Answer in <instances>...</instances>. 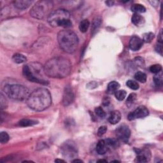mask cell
Segmentation results:
<instances>
[{
	"label": "cell",
	"mask_w": 163,
	"mask_h": 163,
	"mask_svg": "<svg viewBox=\"0 0 163 163\" xmlns=\"http://www.w3.org/2000/svg\"><path fill=\"white\" fill-rule=\"evenodd\" d=\"M10 137L9 135L7 134L6 132H1L0 134V141L2 144H7V143L9 141Z\"/></svg>",
	"instance_id": "cell-31"
},
{
	"label": "cell",
	"mask_w": 163,
	"mask_h": 163,
	"mask_svg": "<svg viewBox=\"0 0 163 163\" xmlns=\"http://www.w3.org/2000/svg\"><path fill=\"white\" fill-rule=\"evenodd\" d=\"M120 88V84L116 81H112L107 86V93L109 94H115L117 90Z\"/></svg>",
	"instance_id": "cell-17"
},
{
	"label": "cell",
	"mask_w": 163,
	"mask_h": 163,
	"mask_svg": "<svg viewBox=\"0 0 163 163\" xmlns=\"http://www.w3.org/2000/svg\"><path fill=\"white\" fill-rule=\"evenodd\" d=\"M71 162H83V161L82 160H80V159H73L71 161Z\"/></svg>",
	"instance_id": "cell-41"
},
{
	"label": "cell",
	"mask_w": 163,
	"mask_h": 163,
	"mask_svg": "<svg viewBox=\"0 0 163 163\" xmlns=\"http://www.w3.org/2000/svg\"><path fill=\"white\" fill-rule=\"evenodd\" d=\"M12 60L15 63L22 64L27 61V58L25 55L21 54H15L13 55Z\"/></svg>",
	"instance_id": "cell-20"
},
{
	"label": "cell",
	"mask_w": 163,
	"mask_h": 163,
	"mask_svg": "<svg viewBox=\"0 0 163 163\" xmlns=\"http://www.w3.org/2000/svg\"><path fill=\"white\" fill-rule=\"evenodd\" d=\"M102 22V19L100 17H96L93 22V25H92V33L94 34V32H96V31L98 29V28L100 27V25Z\"/></svg>",
	"instance_id": "cell-22"
},
{
	"label": "cell",
	"mask_w": 163,
	"mask_h": 163,
	"mask_svg": "<svg viewBox=\"0 0 163 163\" xmlns=\"http://www.w3.org/2000/svg\"><path fill=\"white\" fill-rule=\"evenodd\" d=\"M132 12H135V13H144L146 11V8L144 6H143L141 4H135L132 5L131 8Z\"/></svg>",
	"instance_id": "cell-21"
},
{
	"label": "cell",
	"mask_w": 163,
	"mask_h": 163,
	"mask_svg": "<svg viewBox=\"0 0 163 163\" xmlns=\"http://www.w3.org/2000/svg\"><path fill=\"white\" fill-rule=\"evenodd\" d=\"M74 100V94L71 88L69 86L65 87L63 98V104L64 106H67L73 103Z\"/></svg>",
	"instance_id": "cell-11"
},
{
	"label": "cell",
	"mask_w": 163,
	"mask_h": 163,
	"mask_svg": "<svg viewBox=\"0 0 163 163\" xmlns=\"http://www.w3.org/2000/svg\"><path fill=\"white\" fill-rule=\"evenodd\" d=\"M95 113L99 117H100V118H104L106 116L105 111L101 106L97 107V108H95Z\"/></svg>",
	"instance_id": "cell-32"
},
{
	"label": "cell",
	"mask_w": 163,
	"mask_h": 163,
	"mask_svg": "<svg viewBox=\"0 0 163 163\" xmlns=\"http://www.w3.org/2000/svg\"><path fill=\"white\" fill-rule=\"evenodd\" d=\"M38 123V122L32 119H24L20 120L19 122V125L21 127H28V126H32Z\"/></svg>",
	"instance_id": "cell-19"
},
{
	"label": "cell",
	"mask_w": 163,
	"mask_h": 163,
	"mask_svg": "<svg viewBox=\"0 0 163 163\" xmlns=\"http://www.w3.org/2000/svg\"><path fill=\"white\" fill-rule=\"evenodd\" d=\"M13 5L15 8L19 10H25L27 9L31 4V1H28V0H18V1H14Z\"/></svg>",
	"instance_id": "cell-15"
},
{
	"label": "cell",
	"mask_w": 163,
	"mask_h": 163,
	"mask_svg": "<svg viewBox=\"0 0 163 163\" xmlns=\"http://www.w3.org/2000/svg\"><path fill=\"white\" fill-rule=\"evenodd\" d=\"M106 4H108V6H113V4L114 3V1H106Z\"/></svg>",
	"instance_id": "cell-40"
},
{
	"label": "cell",
	"mask_w": 163,
	"mask_h": 163,
	"mask_svg": "<svg viewBox=\"0 0 163 163\" xmlns=\"http://www.w3.org/2000/svg\"><path fill=\"white\" fill-rule=\"evenodd\" d=\"M109 103H110V100H109L108 99H107V98H106V99H105V100H104V102H103V104H104V105L106 106V105H108L109 104Z\"/></svg>",
	"instance_id": "cell-39"
},
{
	"label": "cell",
	"mask_w": 163,
	"mask_h": 163,
	"mask_svg": "<svg viewBox=\"0 0 163 163\" xmlns=\"http://www.w3.org/2000/svg\"><path fill=\"white\" fill-rule=\"evenodd\" d=\"M108 150V145H107L105 140H101L98 141L96 145V152L99 155H103Z\"/></svg>",
	"instance_id": "cell-14"
},
{
	"label": "cell",
	"mask_w": 163,
	"mask_h": 163,
	"mask_svg": "<svg viewBox=\"0 0 163 163\" xmlns=\"http://www.w3.org/2000/svg\"><path fill=\"white\" fill-rule=\"evenodd\" d=\"M121 120V114L119 111H114L110 114L109 116L108 121L111 124H116Z\"/></svg>",
	"instance_id": "cell-16"
},
{
	"label": "cell",
	"mask_w": 163,
	"mask_h": 163,
	"mask_svg": "<svg viewBox=\"0 0 163 163\" xmlns=\"http://www.w3.org/2000/svg\"><path fill=\"white\" fill-rule=\"evenodd\" d=\"M26 103L29 108L34 111H43L52 104V96L48 89L39 88L30 94Z\"/></svg>",
	"instance_id": "cell-2"
},
{
	"label": "cell",
	"mask_w": 163,
	"mask_h": 163,
	"mask_svg": "<svg viewBox=\"0 0 163 163\" xmlns=\"http://www.w3.org/2000/svg\"><path fill=\"white\" fill-rule=\"evenodd\" d=\"M149 70L151 73L157 74L158 73L161 72V71H162V66H161V65L158 64H154V65L150 66V68H149Z\"/></svg>",
	"instance_id": "cell-29"
},
{
	"label": "cell",
	"mask_w": 163,
	"mask_h": 163,
	"mask_svg": "<svg viewBox=\"0 0 163 163\" xmlns=\"http://www.w3.org/2000/svg\"><path fill=\"white\" fill-rule=\"evenodd\" d=\"M44 72L49 77L63 79L70 74L71 64L64 58H55L49 60L44 66Z\"/></svg>",
	"instance_id": "cell-1"
},
{
	"label": "cell",
	"mask_w": 163,
	"mask_h": 163,
	"mask_svg": "<svg viewBox=\"0 0 163 163\" xmlns=\"http://www.w3.org/2000/svg\"><path fill=\"white\" fill-rule=\"evenodd\" d=\"M137 157L136 161L138 162H147L150 160V153H148L147 151L138 150H137Z\"/></svg>",
	"instance_id": "cell-13"
},
{
	"label": "cell",
	"mask_w": 163,
	"mask_h": 163,
	"mask_svg": "<svg viewBox=\"0 0 163 163\" xmlns=\"http://www.w3.org/2000/svg\"><path fill=\"white\" fill-rule=\"evenodd\" d=\"M97 162H105V163H106V162H107L108 161H107L106 160H104V159H99V160H98Z\"/></svg>",
	"instance_id": "cell-42"
},
{
	"label": "cell",
	"mask_w": 163,
	"mask_h": 163,
	"mask_svg": "<svg viewBox=\"0 0 163 163\" xmlns=\"http://www.w3.org/2000/svg\"><path fill=\"white\" fill-rule=\"evenodd\" d=\"M115 135L119 140L124 142H127L131 136V130L128 126L125 125L120 126L116 129Z\"/></svg>",
	"instance_id": "cell-10"
},
{
	"label": "cell",
	"mask_w": 163,
	"mask_h": 163,
	"mask_svg": "<svg viewBox=\"0 0 163 163\" xmlns=\"http://www.w3.org/2000/svg\"><path fill=\"white\" fill-rule=\"evenodd\" d=\"M37 64H35V66H31V68L28 65L24 66L22 69L23 75L30 82L47 85L49 84L48 82L40 78L38 76V74L41 73V67L38 66Z\"/></svg>",
	"instance_id": "cell-7"
},
{
	"label": "cell",
	"mask_w": 163,
	"mask_h": 163,
	"mask_svg": "<svg viewBox=\"0 0 163 163\" xmlns=\"http://www.w3.org/2000/svg\"><path fill=\"white\" fill-rule=\"evenodd\" d=\"M90 25V22L89 20L87 19H84L82 20L79 24V29L82 33H85L88 30Z\"/></svg>",
	"instance_id": "cell-23"
},
{
	"label": "cell",
	"mask_w": 163,
	"mask_h": 163,
	"mask_svg": "<svg viewBox=\"0 0 163 163\" xmlns=\"http://www.w3.org/2000/svg\"><path fill=\"white\" fill-rule=\"evenodd\" d=\"M0 104H1V110L5 109L8 106V102L2 93L1 94V97H0Z\"/></svg>",
	"instance_id": "cell-33"
},
{
	"label": "cell",
	"mask_w": 163,
	"mask_h": 163,
	"mask_svg": "<svg viewBox=\"0 0 163 163\" xmlns=\"http://www.w3.org/2000/svg\"><path fill=\"white\" fill-rule=\"evenodd\" d=\"M105 141L107 145H108V149L109 148H116L117 147V142L114 140V139H110L108 138L107 140H105Z\"/></svg>",
	"instance_id": "cell-34"
},
{
	"label": "cell",
	"mask_w": 163,
	"mask_h": 163,
	"mask_svg": "<svg viewBox=\"0 0 163 163\" xmlns=\"http://www.w3.org/2000/svg\"><path fill=\"white\" fill-rule=\"evenodd\" d=\"M149 111L145 106H140L131 113H130L127 117V119L129 120H132L136 119H142L149 115Z\"/></svg>",
	"instance_id": "cell-9"
},
{
	"label": "cell",
	"mask_w": 163,
	"mask_h": 163,
	"mask_svg": "<svg viewBox=\"0 0 163 163\" xmlns=\"http://www.w3.org/2000/svg\"><path fill=\"white\" fill-rule=\"evenodd\" d=\"M135 79L141 83H145L147 81V75L141 71H138L135 75Z\"/></svg>",
	"instance_id": "cell-24"
},
{
	"label": "cell",
	"mask_w": 163,
	"mask_h": 163,
	"mask_svg": "<svg viewBox=\"0 0 163 163\" xmlns=\"http://www.w3.org/2000/svg\"><path fill=\"white\" fill-rule=\"evenodd\" d=\"M158 43H162V29L160 30V32L159 33V36H158Z\"/></svg>",
	"instance_id": "cell-37"
},
{
	"label": "cell",
	"mask_w": 163,
	"mask_h": 163,
	"mask_svg": "<svg viewBox=\"0 0 163 163\" xmlns=\"http://www.w3.org/2000/svg\"><path fill=\"white\" fill-rule=\"evenodd\" d=\"M143 42H144L140 37H138L136 36L132 37L129 41V48L132 51L139 50L142 47Z\"/></svg>",
	"instance_id": "cell-12"
},
{
	"label": "cell",
	"mask_w": 163,
	"mask_h": 163,
	"mask_svg": "<svg viewBox=\"0 0 163 163\" xmlns=\"http://www.w3.org/2000/svg\"><path fill=\"white\" fill-rule=\"evenodd\" d=\"M154 84L157 87H161L163 84L162 80V71L156 74L154 77Z\"/></svg>",
	"instance_id": "cell-25"
},
{
	"label": "cell",
	"mask_w": 163,
	"mask_h": 163,
	"mask_svg": "<svg viewBox=\"0 0 163 163\" xmlns=\"http://www.w3.org/2000/svg\"><path fill=\"white\" fill-rule=\"evenodd\" d=\"M162 44L158 43V45H156V50L158 53H159L161 55H162Z\"/></svg>",
	"instance_id": "cell-36"
},
{
	"label": "cell",
	"mask_w": 163,
	"mask_h": 163,
	"mask_svg": "<svg viewBox=\"0 0 163 163\" xmlns=\"http://www.w3.org/2000/svg\"><path fill=\"white\" fill-rule=\"evenodd\" d=\"M126 85L128 87L132 90H138L139 89V84H138L137 82L135 80H127L126 82Z\"/></svg>",
	"instance_id": "cell-27"
},
{
	"label": "cell",
	"mask_w": 163,
	"mask_h": 163,
	"mask_svg": "<svg viewBox=\"0 0 163 163\" xmlns=\"http://www.w3.org/2000/svg\"><path fill=\"white\" fill-rule=\"evenodd\" d=\"M137 98V96L135 93H131L127 97V99L126 100V104L128 106H131L133 105Z\"/></svg>",
	"instance_id": "cell-28"
},
{
	"label": "cell",
	"mask_w": 163,
	"mask_h": 163,
	"mask_svg": "<svg viewBox=\"0 0 163 163\" xmlns=\"http://www.w3.org/2000/svg\"><path fill=\"white\" fill-rule=\"evenodd\" d=\"M132 22L136 26H140L144 22V18L139 13H134L131 18Z\"/></svg>",
	"instance_id": "cell-18"
},
{
	"label": "cell",
	"mask_w": 163,
	"mask_h": 163,
	"mask_svg": "<svg viewBox=\"0 0 163 163\" xmlns=\"http://www.w3.org/2000/svg\"><path fill=\"white\" fill-rule=\"evenodd\" d=\"M61 152L63 156L68 159H76L78 156V150L75 142L71 140H68L64 142L61 146Z\"/></svg>",
	"instance_id": "cell-8"
},
{
	"label": "cell",
	"mask_w": 163,
	"mask_h": 163,
	"mask_svg": "<svg viewBox=\"0 0 163 163\" xmlns=\"http://www.w3.org/2000/svg\"><path fill=\"white\" fill-rule=\"evenodd\" d=\"M126 95H127V93H126V91L124 90H117L115 93V98L119 101L124 100L126 97Z\"/></svg>",
	"instance_id": "cell-26"
},
{
	"label": "cell",
	"mask_w": 163,
	"mask_h": 163,
	"mask_svg": "<svg viewBox=\"0 0 163 163\" xmlns=\"http://www.w3.org/2000/svg\"><path fill=\"white\" fill-rule=\"evenodd\" d=\"M52 2L39 1L36 3L30 10V15L34 19H42L52 8Z\"/></svg>",
	"instance_id": "cell-6"
},
{
	"label": "cell",
	"mask_w": 163,
	"mask_h": 163,
	"mask_svg": "<svg viewBox=\"0 0 163 163\" xmlns=\"http://www.w3.org/2000/svg\"><path fill=\"white\" fill-rule=\"evenodd\" d=\"M149 3H151L152 6H156V5H158V4H159V1H150Z\"/></svg>",
	"instance_id": "cell-38"
},
{
	"label": "cell",
	"mask_w": 163,
	"mask_h": 163,
	"mask_svg": "<svg viewBox=\"0 0 163 163\" xmlns=\"http://www.w3.org/2000/svg\"><path fill=\"white\" fill-rule=\"evenodd\" d=\"M111 162H119L120 161H111Z\"/></svg>",
	"instance_id": "cell-44"
},
{
	"label": "cell",
	"mask_w": 163,
	"mask_h": 163,
	"mask_svg": "<svg viewBox=\"0 0 163 163\" xmlns=\"http://www.w3.org/2000/svg\"><path fill=\"white\" fill-rule=\"evenodd\" d=\"M106 131H107V127L106 126H101L98 129V135L99 136H102L106 133Z\"/></svg>",
	"instance_id": "cell-35"
},
{
	"label": "cell",
	"mask_w": 163,
	"mask_h": 163,
	"mask_svg": "<svg viewBox=\"0 0 163 163\" xmlns=\"http://www.w3.org/2000/svg\"><path fill=\"white\" fill-rule=\"evenodd\" d=\"M49 24L52 27L68 28L72 26L70 20V13L65 9H57L51 12L47 17Z\"/></svg>",
	"instance_id": "cell-4"
},
{
	"label": "cell",
	"mask_w": 163,
	"mask_h": 163,
	"mask_svg": "<svg viewBox=\"0 0 163 163\" xmlns=\"http://www.w3.org/2000/svg\"><path fill=\"white\" fill-rule=\"evenodd\" d=\"M55 162H65V161H63V160H61V159H56L55 161Z\"/></svg>",
	"instance_id": "cell-43"
},
{
	"label": "cell",
	"mask_w": 163,
	"mask_h": 163,
	"mask_svg": "<svg viewBox=\"0 0 163 163\" xmlns=\"http://www.w3.org/2000/svg\"><path fill=\"white\" fill-rule=\"evenodd\" d=\"M58 41L60 47L68 54L75 52L79 42L77 35L69 29L60 31L58 34Z\"/></svg>",
	"instance_id": "cell-3"
},
{
	"label": "cell",
	"mask_w": 163,
	"mask_h": 163,
	"mask_svg": "<svg viewBox=\"0 0 163 163\" xmlns=\"http://www.w3.org/2000/svg\"><path fill=\"white\" fill-rule=\"evenodd\" d=\"M3 90L5 94L13 100H27L30 95L29 90L26 87L20 84H8L3 87Z\"/></svg>",
	"instance_id": "cell-5"
},
{
	"label": "cell",
	"mask_w": 163,
	"mask_h": 163,
	"mask_svg": "<svg viewBox=\"0 0 163 163\" xmlns=\"http://www.w3.org/2000/svg\"><path fill=\"white\" fill-rule=\"evenodd\" d=\"M154 38V34L152 33H147L143 36V42L146 43L150 42Z\"/></svg>",
	"instance_id": "cell-30"
}]
</instances>
